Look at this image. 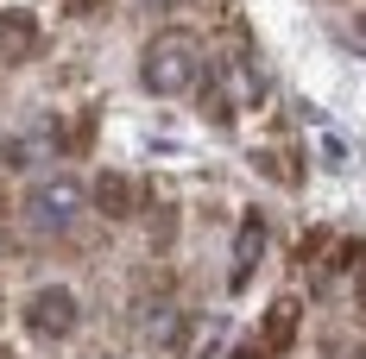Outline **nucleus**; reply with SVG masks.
Returning <instances> with one entry per match:
<instances>
[{"mask_svg": "<svg viewBox=\"0 0 366 359\" xmlns=\"http://www.w3.org/2000/svg\"><path fill=\"white\" fill-rule=\"evenodd\" d=\"M139 82H146V95H189V89L202 82L196 44L183 32H158L146 44V57H139Z\"/></svg>", "mask_w": 366, "mask_h": 359, "instance_id": "obj_1", "label": "nucleus"}, {"mask_svg": "<svg viewBox=\"0 0 366 359\" xmlns=\"http://www.w3.org/2000/svg\"><path fill=\"white\" fill-rule=\"evenodd\" d=\"M19 215H26V227H32L38 240H57V233H70L76 215H82V189H76V183H38Z\"/></svg>", "mask_w": 366, "mask_h": 359, "instance_id": "obj_2", "label": "nucleus"}, {"mask_svg": "<svg viewBox=\"0 0 366 359\" xmlns=\"http://www.w3.org/2000/svg\"><path fill=\"white\" fill-rule=\"evenodd\" d=\"M76 322H82V309H76V296L64 284H44L26 296V334L32 340H51V347H64L76 334Z\"/></svg>", "mask_w": 366, "mask_h": 359, "instance_id": "obj_3", "label": "nucleus"}, {"mask_svg": "<svg viewBox=\"0 0 366 359\" xmlns=\"http://www.w3.org/2000/svg\"><path fill=\"white\" fill-rule=\"evenodd\" d=\"M297 322H303V303H297V296H278V303L265 309V322H259V353L278 359L297 340Z\"/></svg>", "mask_w": 366, "mask_h": 359, "instance_id": "obj_4", "label": "nucleus"}, {"mask_svg": "<svg viewBox=\"0 0 366 359\" xmlns=\"http://www.w3.org/2000/svg\"><path fill=\"white\" fill-rule=\"evenodd\" d=\"M38 19L32 13H0V57H32Z\"/></svg>", "mask_w": 366, "mask_h": 359, "instance_id": "obj_5", "label": "nucleus"}, {"mask_svg": "<svg viewBox=\"0 0 366 359\" xmlns=\"http://www.w3.org/2000/svg\"><path fill=\"white\" fill-rule=\"evenodd\" d=\"M95 208L102 215H133L139 208V183L133 177H102L95 183Z\"/></svg>", "mask_w": 366, "mask_h": 359, "instance_id": "obj_6", "label": "nucleus"}, {"mask_svg": "<svg viewBox=\"0 0 366 359\" xmlns=\"http://www.w3.org/2000/svg\"><path fill=\"white\" fill-rule=\"evenodd\" d=\"M259 252H265V221L247 215V227H240V252H234V284H247V271H253Z\"/></svg>", "mask_w": 366, "mask_h": 359, "instance_id": "obj_7", "label": "nucleus"}, {"mask_svg": "<svg viewBox=\"0 0 366 359\" xmlns=\"http://www.w3.org/2000/svg\"><path fill=\"white\" fill-rule=\"evenodd\" d=\"M0 158L26 171V164H44V158H51V145H44V133H19V139H6V145H0Z\"/></svg>", "mask_w": 366, "mask_h": 359, "instance_id": "obj_8", "label": "nucleus"}, {"mask_svg": "<svg viewBox=\"0 0 366 359\" xmlns=\"http://www.w3.org/2000/svg\"><path fill=\"white\" fill-rule=\"evenodd\" d=\"M70 6H76V13H89V6H102V0H70Z\"/></svg>", "mask_w": 366, "mask_h": 359, "instance_id": "obj_9", "label": "nucleus"}, {"mask_svg": "<svg viewBox=\"0 0 366 359\" xmlns=\"http://www.w3.org/2000/svg\"><path fill=\"white\" fill-rule=\"evenodd\" d=\"M0 359H13V353H6V347H0Z\"/></svg>", "mask_w": 366, "mask_h": 359, "instance_id": "obj_10", "label": "nucleus"}, {"mask_svg": "<svg viewBox=\"0 0 366 359\" xmlns=\"http://www.w3.org/2000/svg\"><path fill=\"white\" fill-rule=\"evenodd\" d=\"M354 359H366V353H354Z\"/></svg>", "mask_w": 366, "mask_h": 359, "instance_id": "obj_11", "label": "nucleus"}]
</instances>
